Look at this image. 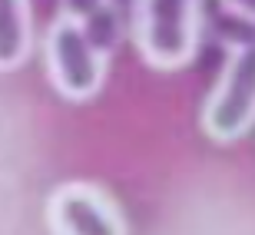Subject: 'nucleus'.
Segmentation results:
<instances>
[{"mask_svg": "<svg viewBox=\"0 0 255 235\" xmlns=\"http://www.w3.org/2000/svg\"><path fill=\"white\" fill-rule=\"evenodd\" d=\"M132 37L142 60L156 70L192 63L202 37V0H136Z\"/></svg>", "mask_w": 255, "mask_h": 235, "instance_id": "nucleus-1", "label": "nucleus"}, {"mask_svg": "<svg viewBox=\"0 0 255 235\" xmlns=\"http://www.w3.org/2000/svg\"><path fill=\"white\" fill-rule=\"evenodd\" d=\"M43 63H47V76L53 90L63 100L83 103L100 93V86L106 80V53L86 30L83 20H73L60 13L47 27V40H43Z\"/></svg>", "mask_w": 255, "mask_h": 235, "instance_id": "nucleus-2", "label": "nucleus"}, {"mask_svg": "<svg viewBox=\"0 0 255 235\" xmlns=\"http://www.w3.org/2000/svg\"><path fill=\"white\" fill-rule=\"evenodd\" d=\"M255 126V33L239 37L206 106L202 129L216 142H236Z\"/></svg>", "mask_w": 255, "mask_h": 235, "instance_id": "nucleus-3", "label": "nucleus"}, {"mask_svg": "<svg viewBox=\"0 0 255 235\" xmlns=\"http://www.w3.org/2000/svg\"><path fill=\"white\" fill-rule=\"evenodd\" d=\"M53 235H129L116 199L93 182H63L47 199Z\"/></svg>", "mask_w": 255, "mask_h": 235, "instance_id": "nucleus-4", "label": "nucleus"}, {"mask_svg": "<svg viewBox=\"0 0 255 235\" xmlns=\"http://www.w3.org/2000/svg\"><path fill=\"white\" fill-rule=\"evenodd\" d=\"M33 47L30 0H0V73L27 63Z\"/></svg>", "mask_w": 255, "mask_h": 235, "instance_id": "nucleus-5", "label": "nucleus"}, {"mask_svg": "<svg viewBox=\"0 0 255 235\" xmlns=\"http://www.w3.org/2000/svg\"><path fill=\"white\" fill-rule=\"evenodd\" d=\"M103 7H110V0H60V10H63L66 17H73V20H90L96 17Z\"/></svg>", "mask_w": 255, "mask_h": 235, "instance_id": "nucleus-6", "label": "nucleus"}, {"mask_svg": "<svg viewBox=\"0 0 255 235\" xmlns=\"http://www.w3.org/2000/svg\"><path fill=\"white\" fill-rule=\"evenodd\" d=\"M219 3H222V10L232 13L236 20H242V23L255 27V0H219Z\"/></svg>", "mask_w": 255, "mask_h": 235, "instance_id": "nucleus-7", "label": "nucleus"}]
</instances>
